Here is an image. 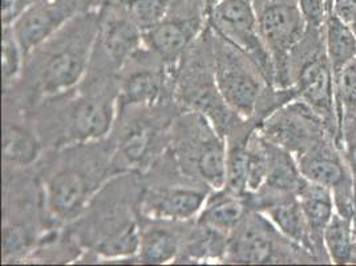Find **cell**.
I'll use <instances>...</instances> for the list:
<instances>
[{"label": "cell", "instance_id": "4dcf8cb0", "mask_svg": "<svg viewBox=\"0 0 356 266\" xmlns=\"http://www.w3.org/2000/svg\"><path fill=\"white\" fill-rule=\"evenodd\" d=\"M353 31H354V32H355V35H356V29H354V30H353Z\"/></svg>", "mask_w": 356, "mask_h": 266}, {"label": "cell", "instance_id": "30bf717a", "mask_svg": "<svg viewBox=\"0 0 356 266\" xmlns=\"http://www.w3.org/2000/svg\"><path fill=\"white\" fill-rule=\"evenodd\" d=\"M119 111L156 107L175 100V71L143 45L118 75Z\"/></svg>", "mask_w": 356, "mask_h": 266}, {"label": "cell", "instance_id": "cb8c5ba5", "mask_svg": "<svg viewBox=\"0 0 356 266\" xmlns=\"http://www.w3.org/2000/svg\"><path fill=\"white\" fill-rule=\"evenodd\" d=\"M1 42V75L4 93L13 91L20 81L26 56L16 40L15 33L10 24H3Z\"/></svg>", "mask_w": 356, "mask_h": 266}, {"label": "cell", "instance_id": "8992f818", "mask_svg": "<svg viewBox=\"0 0 356 266\" xmlns=\"http://www.w3.org/2000/svg\"><path fill=\"white\" fill-rule=\"evenodd\" d=\"M213 68L225 103L243 120H257L259 105L271 87L259 67L245 52L211 30Z\"/></svg>", "mask_w": 356, "mask_h": 266}, {"label": "cell", "instance_id": "d6986e66", "mask_svg": "<svg viewBox=\"0 0 356 266\" xmlns=\"http://www.w3.org/2000/svg\"><path fill=\"white\" fill-rule=\"evenodd\" d=\"M298 197L309 224L315 256L321 251H323L327 256L325 245H323V232L326 229L327 224L335 213L337 205H335L334 192L332 189L327 188L325 185L306 180L298 193Z\"/></svg>", "mask_w": 356, "mask_h": 266}, {"label": "cell", "instance_id": "8fae6325", "mask_svg": "<svg viewBox=\"0 0 356 266\" xmlns=\"http://www.w3.org/2000/svg\"><path fill=\"white\" fill-rule=\"evenodd\" d=\"M207 23L227 43L245 52L274 87V64L261 38L252 0H222L209 13Z\"/></svg>", "mask_w": 356, "mask_h": 266}, {"label": "cell", "instance_id": "6da1fadb", "mask_svg": "<svg viewBox=\"0 0 356 266\" xmlns=\"http://www.w3.org/2000/svg\"><path fill=\"white\" fill-rule=\"evenodd\" d=\"M102 14L103 7L74 16L26 56L20 77L30 88L26 105L56 97L83 83L93 58Z\"/></svg>", "mask_w": 356, "mask_h": 266}, {"label": "cell", "instance_id": "277c9868", "mask_svg": "<svg viewBox=\"0 0 356 266\" xmlns=\"http://www.w3.org/2000/svg\"><path fill=\"white\" fill-rule=\"evenodd\" d=\"M168 152L184 176L204 182L211 191L225 188L226 137L202 114L181 108L170 125Z\"/></svg>", "mask_w": 356, "mask_h": 266}, {"label": "cell", "instance_id": "4316f807", "mask_svg": "<svg viewBox=\"0 0 356 266\" xmlns=\"http://www.w3.org/2000/svg\"><path fill=\"white\" fill-rule=\"evenodd\" d=\"M334 14L353 30L356 29V0H334Z\"/></svg>", "mask_w": 356, "mask_h": 266}, {"label": "cell", "instance_id": "ac0fdd59", "mask_svg": "<svg viewBox=\"0 0 356 266\" xmlns=\"http://www.w3.org/2000/svg\"><path fill=\"white\" fill-rule=\"evenodd\" d=\"M43 141L29 123L4 118L3 124V160L6 168L26 169L40 159Z\"/></svg>", "mask_w": 356, "mask_h": 266}, {"label": "cell", "instance_id": "ba28073f", "mask_svg": "<svg viewBox=\"0 0 356 266\" xmlns=\"http://www.w3.org/2000/svg\"><path fill=\"white\" fill-rule=\"evenodd\" d=\"M259 33L274 64V87L293 88L290 55L307 32L298 0H255Z\"/></svg>", "mask_w": 356, "mask_h": 266}, {"label": "cell", "instance_id": "5bb4252c", "mask_svg": "<svg viewBox=\"0 0 356 266\" xmlns=\"http://www.w3.org/2000/svg\"><path fill=\"white\" fill-rule=\"evenodd\" d=\"M93 0H44L15 17L10 26L24 56L44 43L74 16L89 10Z\"/></svg>", "mask_w": 356, "mask_h": 266}, {"label": "cell", "instance_id": "7402d4cb", "mask_svg": "<svg viewBox=\"0 0 356 266\" xmlns=\"http://www.w3.org/2000/svg\"><path fill=\"white\" fill-rule=\"evenodd\" d=\"M323 245L331 263L338 265L356 263L351 217L343 216L337 210L323 232Z\"/></svg>", "mask_w": 356, "mask_h": 266}, {"label": "cell", "instance_id": "f1b7e54d", "mask_svg": "<svg viewBox=\"0 0 356 266\" xmlns=\"http://www.w3.org/2000/svg\"><path fill=\"white\" fill-rule=\"evenodd\" d=\"M222 0H202V3H204V6H205V13H207V16H208L209 13L217 6V4H220Z\"/></svg>", "mask_w": 356, "mask_h": 266}, {"label": "cell", "instance_id": "7a4b0ae2", "mask_svg": "<svg viewBox=\"0 0 356 266\" xmlns=\"http://www.w3.org/2000/svg\"><path fill=\"white\" fill-rule=\"evenodd\" d=\"M40 103L43 108L33 128L43 144L61 149L103 141L119 116L118 77L96 71L87 88H74Z\"/></svg>", "mask_w": 356, "mask_h": 266}, {"label": "cell", "instance_id": "ffe728a7", "mask_svg": "<svg viewBox=\"0 0 356 266\" xmlns=\"http://www.w3.org/2000/svg\"><path fill=\"white\" fill-rule=\"evenodd\" d=\"M229 236L194 220L184 238L177 261L209 263L223 261L227 251Z\"/></svg>", "mask_w": 356, "mask_h": 266}, {"label": "cell", "instance_id": "52a82bcc", "mask_svg": "<svg viewBox=\"0 0 356 266\" xmlns=\"http://www.w3.org/2000/svg\"><path fill=\"white\" fill-rule=\"evenodd\" d=\"M305 260L316 258L283 236L265 214L252 210L229 236L223 263L278 264L303 263Z\"/></svg>", "mask_w": 356, "mask_h": 266}, {"label": "cell", "instance_id": "7c38bea8", "mask_svg": "<svg viewBox=\"0 0 356 266\" xmlns=\"http://www.w3.org/2000/svg\"><path fill=\"white\" fill-rule=\"evenodd\" d=\"M211 189L193 178H181L143 188L140 214L150 220L192 222L197 219Z\"/></svg>", "mask_w": 356, "mask_h": 266}, {"label": "cell", "instance_id": "5b68a950", "mask_svg": "<svg viewBox=\"0 0 356 266\" xmlns=\"http://www.w3.org/2000/svg\"><path fill=\"white\" fill-rule=\"evenodd\" d=\"M165 104L120 109V127L111 141L116 175H144L168 152L170 125L177 114H159Z\"/></svg>", "mask_w": 356, "mask_h": 266}, {"label": "cell", "instance_id": "83f0119b", "mask_svg": "<svg viewBox=\"0 0 356 266\" xmlns=\"http://www.w3.org/2000/svg\"><path fill=\"white\" fill-rule=\"evenodd\" d=\"M15 0H3V23L10 17Z\"/></svg>", "mask_w": 356, "mask_h": 266}, {"label": "cell", "instance_id": "44dd1931", "mask_svg": "<svg viewBox=\"0 0 356 266\" xmlns=\"http://www.w3.org/2000/svg\"><path fill=\"white\" fill-rule=\"evenodd\" d=\"M325 48L327 59L334 75V81L343 68L356 56V35L335 14L327 16L325 23Z\"/></svg>", "mask_w": 356, "mask_h": 266}, {"label": "cell", "instance_id": "9a60e30c", "mask_svg": "<svg viewBox=\"0 0 356 266\" xmlns=\"http://www.w3.org/2000/svg\"><path fill=\"white\" fill-rule=\"evenodd\" d=\"M144 45L143 31L118 6L103 7L102 23L96 42L100 65L96 71L118 75L121 67Z\"/></svg>", "mask_w": 356, "mask_h": 266}, {"label": "cell", "instance_id": "603a6c76", "mask_svg": "<svg viewBox=\"0 0 356 266\" xmlns=\"http://www.w3.org/2000/svg\"><path fill=\"white\" fill-rule=\"evenodd\" d=\"M172 6L173 0H121L120 7L144 33L160 24Z\"/></svg>", "mask_w": 356, "mask_h": 266}, {"label": "cell", "instance_id": "f546056e", "mask_svg": "<svg viewBox=\"0 0 356 266\" xmlns=\"http://www.w3.org/2000/svg\"><path fill=\"white\" fill-rule=\"evenodd\" d=\"M351 222H353V237H354V244H355L356 249V196H355V209H354V214L351 217Z\"/></svg>", "mask_w": 356, "mask_h": 266}, {"label": "cell", "instance_id": "2e32d148", "mask_svg": "<svg viewBox=\"0 0 356 266\" xmlns=\"http://www.w3.org/2000/svg\"><path fill=\"white\" fill-rule=\"evenodd\" d=\"M143 219L147 222L141 224L140 220V244L136 256L137 261L149 265H161L177 261L186 235V230H181V225L186 222Z\"/></svg>", "mask_w": 356, "mask_h": 266}, {"label": "cell", "instance_id": "4fadbf2b", "mask_svg": "<svg viewBox=\"0 0 356 266\" xmlns=\"http://www.w3.org/2000/svg\"><path fill=\"white\" fill-rule=\"evenodd\" d=\"M173 7V6H172ZM207 27L204 3L169 13L160 24L143 33L144 45L176 74L178 63Z\"/></svg>", "mask_w": 356, "mask_h": 266}, {"label": "cell", "instance_id": "484cf974", "mask_svg": "<svg viewBox=\"0 0 356 266\" xmlns=\"http://www.w3.org/2000/svg\"><path fill=\"white\" fill-rule=\"evenodd\" d=\"M300 13L305 17L307 29L321 30L326 23V3L325 0H298Z\"/></svg>", "mask_w": 356, "mask_h": 266}, {"label": "cell", "instance_id": "3957f363", "mask_svg": "<svg viewBox=\"0 0 356 266\" xmlns=\"http://www.w3.org/2000/svg\"><path fill=\"white\" fill-rule=\"evenodd\" d=\"M103 141L58 149L61 153L47 166L40 185L51 221L79 220L105 184L119 176L112 164V143L103 146Z\"/></svg>", "mask_w": 356, "mask_h": 266}, {"label": "cell", "instance_id": "d4e9b609", "mask_svg": "<svg viewBox=\"0 0 356 266\" xmlns=\"http://www.w3.org/2000/svg\"><path fill=\"white\" fill-rule=\"evenodd\" d=\"M335 100L339 128H343L344 109L356 107V56L350 61L335 79ZM343 136V133H341Z\"/></svg>", "mask_w": 356, "mask_h": 266}, {"label": "cell", "instance_id": "9c48e42d", "mask_svg": "<svg viewBox=\"0 0 356 266\" xmlns=\"http://www.w3.org/2000/svg\"><path fill=\"white\" fill-rule=\"evenodd\" d=\"M96 198L102 208L87 217L83 232L89 251L106 260L136 257L140 244V213L136 212H140V201L128 204L124 197L119 201L102 200L99 193Z\"/></svg>", "mask_w": 356, "mask_h": 266}, {"label": "cell", "instance_id": "e0dca14e", "mask_svg": "<svg viewBox=\"0 0 356 266\" xmlns=\"http://www.w3.org/2000/svg\"><path fill=\"white\" fill-rule=\"evenodd\" d=\"M252 210L249 194H239L222 188L209 193L195 221L230 236Z\"/></svg>", "mask_w": 356, "mask_h": 266}]
</instances>
